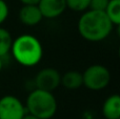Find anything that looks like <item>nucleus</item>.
Instances as JSON below:
<instances>
[{
	"mask_svg": "<svg viewBox=\"0 0 120 119\" xmlns=\"http://www.w3.org/2000/svg\"><path fill=\"white\" fill-rule=\"evenodd\" d=\"M113 24L104 12L87 10L78 21V31L81 37L91 42L104 40L111 34Z\"/></svg>",
	"mask_w": 120,
	"mask_h": 119,
	"instance_id": "obj_1",
	"label": "nucleus"
},
{
	"mask_svg": "<svg viewBox=\"0 0 120 119\" xmlns=\"http://www.w3.org/2000/svg\"><path fill=\"white\" fill-rule=\"evenodd\" d=\"M11 52L14 59L23 67H34L43 56L42 44L35 36L24 34L13 40Z\"/></svg>",
	"mask_w": 120,
	"mask_h": 119,
	"instance_id": "obj_2",
	"label": "nucleus"
},
{
	"mask_svg": "<svg viewBox=\"0 0 120 119\" xmlns=\"http://www.w3.org/2000/svg\"><path fill=\"white\" fill-rule=\"evenodd\" d=\"M25 109L39 119H51L57 112V101L53 93L35 89L27 96Z\"/></svg>",
	"mask_w": 120,
	"mask_h": 119,
	"instance_id": "obj_3",
	"label": "nucleus"
},
{
	"mask_svg": "<svg viewBox=\"0 0 120 119\" xmlns=\"http://www.w3.org/2000/svg\"><path fill=\"white\" fill-rule=\"evenodd\" d=\"M83 86L92 91L105 89L111 81V73L104 65L93 64L82 73Z\"/></svg>",
	"mask_w": 120,
	"mask_h": 119,
	"instance_id": "obj_4",
	"label": "nucleus"
},
{
	"mask_svg": "<svg viewBox=\"0 0 120 119\" xmlns=\"http://www.w3.org/2000/svg\"><path fill=\"white\" fill-rule=\"evenodd\" d=\"M26 109L17 97L6 95L0 98V119H22Z\"/></svg>",
	"mask_w": 120,
	"mask_h": 119,
	"instance_id": "obj_5",
	"label": "nucleus"
},
{
	"mask_svg": "<svg viewBox=\"0 0 120 119\" xmlns=\"http://www.w3.org/2000/svg\"><path fill=\"white\" fill-rule=\"evenodd\" d=\"M61 75L56 69L45 67L38 72L35 77V86L37 90L53 93L60 86Z\"/></svg>",
	"mask_w": 120,
	"mask_h": 119,
	"instance_id": "obj_6",
	"label": "nucleus"
},
{
	"mask_svg": "<svg viewBox=\"0 0 120 119\" xmlns=\"http://www.w3.org/2000/svg\"><path fill=\"white\" fill-rule=\"evenodd\" d=\"M37 5L42 17L46 19L57 18L66 10L65 0H40Z\"/></svg>",
	"mask_w": 120,
	"mask_h": 119,
	"instance_id": "obj_7",
	"label": "nucleus"
},
{
	"mask_svg": "<svg viewBox=\"0 0 120 119\" xmlns=\"http://www.w3.org/2000/svg\"><path fill=\"white\" fill-rule=\"evenodd\" d=\"M18 18L22 24L26 26H35L43 19L38 5H23L20 8Z\"/></svg>",
	"mask_w": 120,
	"mask_h": 119,
	"instance_id": "obj_8",
	"label": "nucleus"
},
{
	"mask_svg": "<svg viewBox=\"0 0 120 119\" xmlns=\"http://www.w3.org/2000/svg\"><path fill=\"white\" fill-rule=\"evenodd\" d=\"M102 114L106 119H120V97L114 94L108 97L102 105Z\"/></svg>",
	"mask_w": 120,
	"mask_h": 119,
	"instance_id": "obj_9",
	"label": "nucleus"
},
{
	"mask_svg": "<svg viewBox=\"0 0 120 119\" xmlns=\"http://www.w3.org/2000/svg\"><path fill=\"white\" fill-rule=\"evenodd\" d=\"M60 84L68 90H77L83 86L82 73L77 71H68L61 76Z\"/></svg>",
	"mask_w": 120,
	"mask_h": 119,
	"instance_id": "obj_10",
	"label": "nucleus"
},
{
	"mask_svg": "<svg viewBox=\"0 0 120 119\" xmlns=\"http://www.w3.org/2000/svg\"><path fill=\"white\" fill-rule=\"evenodd\" d=\"M106 17L113 25L120 24V0H110L105 11Z\"/></svg>",
	"mask_w": 120,
	"mask_h": 119,
	"instance_id": "obj_11",
	"label": "nucleus"
},
{
	"mask_svg": "<svg viewBox=\"0 0 120 119\" xmlns=\"http://www.w3.org/2000/svg\"><path fill=\"white\" fill-rule=\"evenodd\" d=\"M12 44L13 38L11 33L6 29L0 26V58H3L11 52Z\"/></svg>",
	"mask_w": 120,
	"mask_h": 119,
	"instance_id": "obj_12",
	"label": "nucleus"
},
{
	"mask_svg": "<svg viewBox=\"0 0 120 119\" xmlns=\"http://www.w3.org/2000/svg\"><path fill=\"white\" fill-rule=\"evenodd\" d=\"M66 8L74 12H85L89 10L90 0H65Z\"/></svg>",
	"mask_w": 120,
	"mask_h": 119,
	"instance_id": "obj_13",
	"label": "nucleus"
},
{
	"mask_svg": "<svg viewBox=\"0 0 120 119\" xmlns=\"http://www.w3.org/2000/svg\"><path fill=\"white\" fill-rule=\"evenodd\" d=\"M110 0H90L89 10L97 11V12H104L109 4Z\"/></svg>",
	"mask_w": 120,
	"mask_h": 119,
	"instance_id": "obj_14",
	"label": "nucleus"
},
{
	"mask_svg": "<svg viewBox=\"0 0 120 119\" xmlns=\"http://www.w3.org/2000/svg\"><path fill=\"white\" fill-rule=\"evenodd\" d=\"M8 16V5L4 0H0V25L6 20Z\"/></svg>",
	"mask_w": 120,
	"mask_h": 119,
	"instance_id": "obj_15",
	"label": "nucleus"
},
{
	"mask_svg": "<svg viewBox=\"0 0 120 119\" xmlns=\"http://www.w3.org/2000/svg\"><path fill=\"white\" fill-rule=\"evenodd\" d=\"M40 0H20L23 5H37Z\"/></svg>",
	"mask_w": 120,
	"mask_h": 119,
	"instance_id": "obj_16",
	"label": "nucleus"
},
{
	"mask_svg": "<svg viewBox=\"0 0 120 119\" xmlns=\"http://www.w3.org/2000/svg\"><path fill=\"white\" fill-rule=\"evenodd\" d=\"M22 119H39V118H37V117H35V116H33V115H31V114H29L26 112V114L24 115V117H23Z\"/></svg>",
	"mask_w": 120,
	"mask_h": 119,
	"instance_id": "obj_17",
	"label": "nucleus"
},
{
	"mask_svg": "<svg viewBox=\"0 0 120 119\" xmlns=\"http://www.w3.org/2000/svg\"><path fill=\"white\" fill-rule=\"evenodd\" d=\"M2 58H0V72H1V70H2Z\"/></svg>",
	"mask_w": 120,
	"mask_h": 119,
	"instance_id": "obj_18",
	"label": "nucleus"
}]
</instances>
